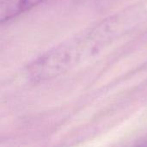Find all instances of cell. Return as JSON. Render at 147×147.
Wrapping results in <instances>:
<instances>
[{"label":"cell","mask_w":147,"mask_h":147,"mask_svg":"<svg viewBox=\"0 0 147 147\" xmlns=\"http://www.w3.org/2000/svg\"><path fill=\"white\" fill-rule=\"evenodd\" d=\"M44 0H5L1 4V22L18 16L19 14L32 9Z\"/></svg>","instance_id":"obj_1"}]
</instances>
